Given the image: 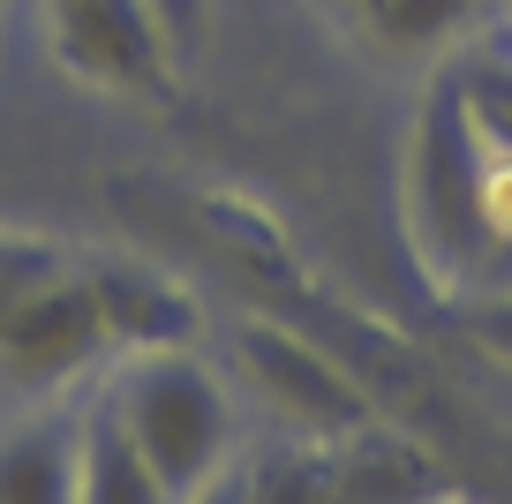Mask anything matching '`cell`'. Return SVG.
Here are the masks:
<instances>
[{"mask_svg": "<svg viewBox=\"0 0 512 504\" xmlns=\"http://www.w3.org/2000/svg\"><path fill=\"white\" fill-rule=\"evenodd\" d=\"M91 286L98 309H106L113 347L151 354V347H196L204 339V309L181 279H166L159 264H136V256H91Z\"/></svg>", "mask_w": 512, "mask_h": 504, "instance_id": "cell-6", "label": "cell"}, {"mask_svg": "<svg viewBox=\"0 0 512 504\" xmlns=\"http://www.w3.org/2000/svg\"><path fill=\"white\" fill-rule=\"evenodd\" d=\"M98 354H113V331L91 286V256H68L46 286H31L0 316V384L8 392H61Z\"/></svg>", "mask_w": 512, "mask_h": 504, "instance_id": "cell-4", "label": "cell"}, {"mask_svg": "<svg viewBox=\"0 0 512 504\" xmlns=\"http://www.w3.org/2000/svg\"><path fill=\"white\" fill-rule=\"evenodd\" d=\"M0 16H8V0H0Z\"/></svg>", "mask_w": 512, "mask_h": 504, "instance_id": "cell-15", "label": "cell"}, {"mask_svg": "<svg viewBox=\"0 0 512 504\" xmlns=\"http://www.w3.org/2000/svg\"><path fill=\"white\" fill-rule=\"evenodd\" d=\"M204 219L219 226L234 249H249L264 271L287 264V234H279V219H272L264 204H249V196H226V189H219V196H204Z\"/></svg>", "mask_w": 512, "mask_h": 504, "instance_id": "cell-10", "label": "cell"}, {"mask_svg": "<svg viewBox=\"0 0 512 504\" xmlns=\"http://www.w3.org/2000/svg\"><path fill=\"white\" fill-rule=\"evenodd\" d=\"M76 504H174L166 474L144 459V444L121 429L106 399L76 422Z\"/></svg>", "mask_w": 512, "mask_h": 504, "instance_id": "cell-7", "label": "cell"}, {"mask_svg": "<svg viewBox=\"0 0 512 504\" xmlns=\"http://www.w3.org/2000/svg\"><path fill=\"white\" fill-rule=\"evenodd\" d=\"M151 16H159V31H166V46H174V61L189 68L196 46H204V31H211V0H151Z\"/></svg>", "mask_w": 512, "mask_h": 504, "instance_id": "cell-11", "label": "cell"}, {"mask_svg": "<svg viewBox=\"0 0 512 504\" xmlns=\"http://www.w3.org/2000/svg\"><path fill=\"white\" fill-rule=\"evenodd\" d=\"M174 504H241V474H219V482L189 489V497H174Z\"/></svg>", "mask_w": 512, "mask_h": 504, "instance_id": "cell-13", "label": "cell"}, {"mask_svg": "<svg viewBox=\"0 0 512 504\" xmlns=\"http://www.w3.org/2000/svg\"><path fill=\"white\" fill-rule=\"evenodd\" d=\"M475 339H490V347L512 362V294H497V301H482V309H475Z\"/></svg>", "mask_w": 512, "mask_h": 504, "instance_id": "cell-12", "label": "cell"}, {"mask_svg": "<svg viewBox=\"0 0 512 504\" xmlns=\"http://www.w3.org/2000/svg\"><path fill=\"white\" fill-rule=\"evenodd\" d=\"M445 474L392 429L362 437H287L241 474V504H437Z\"/></svg>", "mask_w": 512, "mask_h": 504, "instance_id": "cell-2", "label": "cell"}, {"mask_svg": "<svg viewBox=\"0 0 512 504\" xmlns=\"http://www.w3.org/2000/svg\"><path fill=\"white\" fill-rule=\"evenodd\" d=\"M106 407L121 414L128 437L144 444V459L166 474L174 497L219 482L226 459H234V384L196 347L128 354V369L113 377Z\"/></svg>", "mask_w": 512, "mask_h": 504, "instance_id": "cell-1", "label": "cell"}, {"mask_svg": "<svg viewBox=\"0 0 512 504\" xmlns=\"http://www.w3.org/2000/svg\"><path fill=\"white\" fill-rule=\"evenodd\" d=\"M0 504H76V429L31 422L0 444Z\"/></svg>", "mask_w": 512, "mask_h": 504, "instance_id": "cell-9", "label": "cell"}, {"mask_svg": "<svg viewBox=\"0 0 512 504\" xmlns=\"http://www.w3.org/2000/svg\"><path fill=\"white\" fill-rule=\"evenodd\" d=\"M234 377L272 407V422L287 437H362L384 422V407L354 384L347 362H332L317 339L264 324V316L234 324Z\"/></svg>", "mask_w": 512, "mask_h": 504, "instance_id": "cell-3", "label": "cell"}, {"mask_svg": "<svg viewBox=\"0 0 512 504\" xmlns=\"http://www.w3.org/2000/svg\"><path fill=\"white\" fill-rule=\"evenodd\" d=\"M46 38L68 76L113 98H174L189 76L151 0H46Z\"/></svg>", "mask_w": 512, "mask_h": 504, "instance_id": "cell-5", "label": "cell"}, {"mask_svg": "<svg viewBox=\"0 0 512 504\" xmlns=\"http://www.w3.org/2000/svg\"><path fill=\"white\" fill-rule=\"evenodd\" d=\"M437 504H445V497H437Z\"/></svg>", "mask_w": 512, "mask_h": 504, "instance_id": "cell-16", "label": "cell"}, {"mask_svg": "<svg viewBox=\"0 0 512 504\" xmlns=\"http://www.w3.org/2000/svg\"><path fill=\"white\" fill-rule=\"evenodd\" d=\"M362 23V38L392 61H422V53H445L467 23L482 16V0H354L347 8Z\"/></svg>", "mask_w": 512, "mask_h": 504, "instance_id": "cell-8", "label": "cell"}, {"mask_svg": "<svg viewBox=\"0 0 512 504\" xmlns=\"http://www.w3.org/2000/svg\"><path fill=\"white\" fill-rule=\"evenodd\" d=\"M324 8H354V0H324Z\"/></svg>", "mask_w": 512, "mask_h": 504, "instance_id": "cell-14", "label": "cell"}]
</instances>
